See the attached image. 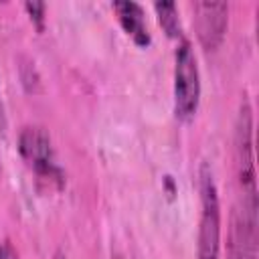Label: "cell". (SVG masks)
<instances>
[{
	"label": "cell",
	"mask_w": 259,
	"mask_h": 259,
	"mask_svg": "<svg viewBox=\"0 0 259 259\" xmlns=\"http://www.w3.org/2000/svg\"><path fill=\"white\" fill-rule=\"evenodd\" d=\"M259 227H257V194H241L231 210L227 235V259H257Z\"/></svg>",
	"instance_id": "cell-1"
},
{
	"label": "cell",
	"mask_w": 259,
	"mask_h": 259,
	"mask_svg": "<svg viewBox=\"0 0 259 259\" xmlns=\"http://www.w3.org/2000/svg\"><path fill=\"white\" fill-rule=\"evenodd\" d=\"M200 186V227H198V245L196 255L198 259H219L221 251V206H219V192L212 180V172L206 164L200 166L198 174Z\"/></svg>",
	"instance_id": "cell-2"
},
{
	"label": "cell",
	"mask_w": 259,
	"mask_h": 259,
	"mask_svg": "<svg viewBox=\"0 0 259 259\" xmlns=\"http://www.w3.org/2000/svg\"><path fill=\"white\" fill-rule=\"evenodd\" d=\"M200 101V73L192 45L182 38L174 55V111L178 119H190Z\"/></svg>",
	"instance_id": "cell-3"
},
{
	"label": "cell",
	"mask_w": 259,
	"mask_h": 259,
	"mask_svg": "<svg viewBox=\"0 0 259 259\" xmlns=\"http://www.w3.org/2000/svg\"><path fill=\"white\" fill-rule=\"evenodd\" d=\"M18 152L22 160L34 170L38 182L55 184L57 188L65 184V176L61 168L55 164V150L51 136L42 125H26L20 130Z\"/></svg>",
	"instance_id": "cell-4"
},
{
	"label": "cell",
	"mask_w": 259,
	"mask_h": 259,
	"mask_svg": "<svg viewBox=\"0 0 259 259\" xmlns=\"http://www.w3.org/2000/svg\"><path fill=\"white\" fill-rule=\"evenodd\" d=\"M253 160H255L253 158V117H251L249 101L243 99L237 115V125H235V164H237V178L243 194H257Z\"/></svg>",
	"instance_id": "cell-5"
},
{
	"label": "cell",
	"mask_w": 259,
	"mask_h": 259,
	"mask_svg": "<svg viewBox=\"0 0 259 259\" xmlns=\"http://www.w3.org/2000/svg\"><path fill=\"white\" fill-rule=\"evenodd\" d=\"M194 30L198 42L204 51H217L225 38L229 24V4L227 2H194Z\"/></svg>",
	"instance_id": "cell-6"
},
{
	"label": "cell",
	"mask_w": 259,
	"mask_h": 259,
	"mask_svg": "<svg viewBox=\"0 0 259 259\" xmlns=\"http://www.w3.org/2000/svg\"><path fill=\"white\" fill-rule=\"evenodd\" d=\"M113 12L121 24V28L127 32V36H132V40L138 47H148L152 42L148 24H146V16H144V8L138 2L132 0H119L113 2Z\"/></svg>",
	"instance_id": "cell-7"
},
{
	"label": "cell",
	"mask_w": 259,
	"mask_h": 259,
	"mask_svg": "<svg viewBox=\"0 0 259 259\" xmlns=\"http://www.w3.org/2000/svg\"><path fill=\"white\" fill-rule=\"evenodd\" d=\"M154 10L158 14V22H160L162 30L170 38H180L182 36V26H180L176 4L174 2H156L154 4Z\"/></svg>",
	"instance_id": "cell-8"
},
{
	"label": "cell",
	"mask_w": 259,
	"mask_h": 259,
	"mask_svg": "<svg viewBox=\"0 0 259 259\" xmlns=\"http://www.w3.org/2000/svg\"><path fill=\"white\" fill-rule=\"evenodd\" d=\"M24 10L28 12L30 20L36 24L38 30L45 28V12H47V4L45 2H26L24 4Z\"/></svg>",
	"instance_id": "cell-9"
},
{
	"label": "cell",
	"mask_w": 259,
	"mask_h": 259,
	"mask_svg": "<svg viewBox=\"0 0 259 259\" xmlns=\"http://www.w3.org/2000/svg\"><path fill=\"white\" fill-rule=\"evenodd\" d=\"M0 259H20L18 251L14 249V245L10 241H2L0 243Z\"/></svg>",
	"instance_id": "cell-10"
},
{
	"label": "cell",
	"mask_w": 259,
	"mask_h": 259,
	"mask_svg": "<svg viewBox=\"0 0 259 259\" xmlns=\"http://www.w3.org/2000/svg\"><path fill=\"white\" fill-rule=\"evenodd\" d=\"M111 259H125V257H123V255H119V253H113V255H111Z\"/></svg>",
	"instance_id": "cell-11"
},
{
	"label": "cell",
	"mask_w": 259,
	"mask_h": 259,
	"mask_svg": "<svg viewBox=\"0 0 259 259\" xmlns=\"http://www.w3.org/2000/svg\"><path fill=\"white\" fill-rule=\"evenodd\" d=\"M55 259H67V257H65V255H63V253H61V251H59V253H57V255H55Z\"/></svg>",
	"instance_id": "cell-12"
}]
</instances>
